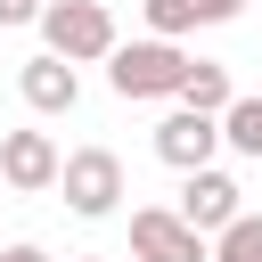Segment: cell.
I'll list each match as a JSON object with an SVG mask.
<instances>
[{"label": "cell", "mask_w": 262, "mask_h": 262, "mask_svg": "<svg viewBox=\"0 0 262 262\" xmlns=\"http://www.w3.org/2000/svg\"><path fill=\"white\" fill-rule=\"evenodd\" d=\"M16 90H25V106H33V115H74V106H82V74H74L57 49L25 57V66H16Z\"/></svg>", "instance_id": "obj_8"}, {"label": "cell", "mask_w": 262, "mask_h": 262, "mask_svg": "<svg viewBox=\"0 0 262 262\" xmlns=\"http://www.w3.org/2000/svg\"><path fill=\"white\" fill-rule=\"evenodd\" d=\"M213 262H262V213H229L213 229Z\"/></svg>", "instance_id": "obj_12"}, {"label": "cell", "mask_w": 262, "mask_h": 262, "mask_svg": "<svg viewBox=\"0 0 262 262\" xmlns=\"http://www.w3.org/2000/svg\"><path fill=\"white\" fill-rule=\"evenodd\" d=\"M131 254L139 262H213V237L188 229L172 205H139L131 213Z\"/></svg>", "instance_id": "obj_4"}, {"label": "cell", "mask_w": 262, "mask_h": 262, "mask_svg": "<svg viewBox=\"0 0 262 262\" xmlns=\"http://www.w3.org/2000/svg\"><path fill=\"white\" fill-rule=\"evenodd\" d=\"M139 8H147V33H164V41H180V33H196V25L246 16V0H139Z\"/></svg>", "instance_id": "obj_9"}, {"label": "cell", "mask_w": 262, "mask_h": 262, "mask_svg": "<svg viewBox=\"0 0 262 262\" xmlns=\"http://www.w3.org/2000/svg\"><path fill=\"white\" fill-rule=\"evenodd\" d=\"M213 147H221V115H205V106H172V115L156 123V156H164L172 172L213 164Z\"/></svg>", "instance_id": "obj_5"}, {"label": "cell", "mask_w": 262, "mask_h": 262, "mask_svg": "<svg viewBox=\"0 0 262 262\" xmlns=\"http://www.w3.org/2000/svg\"><path fill=\"white\" fill-rule=\"evenodd\" d=\"M180 106H205V115H221L237 90H229V66H213V57H188V74H180V90H172Z\"/></svg>", "instance_id": "obj_10"}, {"label": "cell", "mask_w": 262, "mask_h": 262, "mask_svg": "<svg viewBox=\"0 0 262 262\" xmlns=\"http://www.w3.org/2000/svg\"><path fill=\"white\" fill-rule=\"evenodd\" d=\"M41 41L66 57V66H98L115 49V8L106 0H41Z\"/></svg>", "instance_id": "obj_2"}, {"label": "cell", "mask_w": 262, "mask_h": 262, "mask_svg": "<svg viewBox=\"0 0 262 262\" xmlns=\"http://www.w3.org/2000/svg\"><path fill=\"white\" fill-rule=\"evenodd\" d=\"M0 188H16V196L57 188V139L49 131H0Z\"/></svg>", "instance_id": "obj_7"}, {"label": "cell", "mask_w": 262, "mask_h": 262, "mask_svg": "<svg viewBox=\"0 0 262 262\" xmlns=\"http://www.w3.org/2000/svg\"><path fill=\"white\" fill-rule=\"evenodd\" d=\"M74 262H98V254H74Z\"/></svg>", "instance_id": "obj_15"}, {"label": "cell", "mask_w": 262, "mask_h": 262, "mask_svg": "<svg viewBox=\"0 0 262 262\" xmlns=\"http://www.w3.org/2000/svg\"><path fill=\"white\" fill-rule=\"evenodd\" d=\"M172 213H180L188 229H205V237H213V229H221L229 213H246V188H237L229 172L196 164V172H180V205H172Z\"/></svg>", "instance_id": "obj_6"}, {"label": "cell", "mask_w": 262, "mask_h": 262, "mask_svg": "<svg viewBox=\"0 0 262 262\" xmlns=\"http://www.w3.org/2000/svg\"><path fill=\"white\" fill-rule=\"evenodd\" d=\"M0 262H49L41 246H0Z\"/></svg>", "instance_id": "obj_14"}, {"label": "cell", "mask_w": 262, "mask_h": 262, "mask_svg": "<svg viewBox=\"0 0 262 262\" xmlns=\"http://www.w3.org/2000/svg\"><path fill=\"white\" fill-rule=\"evenodd\" d=\"M180 74H188V49L164 41V33H147V41H131V49H123V41L106 49V82H115V98H172Z\"/></svg>", "instance_id": "obj_1"}, {"label": "cell", "mask_w": 262, "mask_h": 262, "mask_svg": "<svg viewBox=\"0 0 262 262\" xmlns=\"http://www.w3.org/2000/svg\"><path fill=\"white\" fill-rule=\"evenodd\" d=\"M57 188H66V213L106 221L123 205V156L115 147H74V156H57Z\"/></svg>", "instance_id": "obj_3"}, {"label": "cell", "mask_w": 262, "mask_h": 262, "mask_svg": "<svg viewBox=\"0 0 262 262\" xmlns=\"http://www.w3.org/2000/svg\"><path fill=\"white\" fill-rule=\"evenodd\" d=\"M221 147L262 156V90H246V98H229V106H221Z\"/></svg>", "instance_id": "obj_11"}, {"label": "cell", "mask_w": 262, "mask_h": 262, "mask_svg": "<svg viewBox=\"0 0 262 262\" xmlns=\"http://www.w3.org/2000/svg\"><path fill=\"white\" fill-rule=\"evenodd\" d=\"M41 16V0H0V33H16V25H33Z\"/></svg>", "instance_id": "obj_13"}]
</instances>
